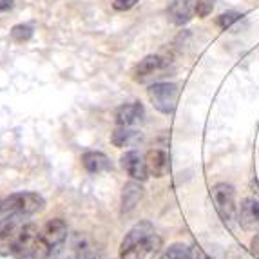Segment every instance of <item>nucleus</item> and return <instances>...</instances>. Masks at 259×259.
<instances>
[{"mask_svg": "<svg viewBox=\"0 0 259 259\" xmlns=\"http://www.w3.org/2000/svg\"><path fill=\"white\" fill-rule=\"evenodd\" d=\"M241 17L243 15L238 13V11H227V13H223V15L218 17L216 24H218V27H221V29H227V27H230L234 22H238Z\"/></svg>", "mask_w": 259, "mask_h": 259, "instance_id": "obj_19", "label": "nucleus"}, {"mask_svg": "<svg viewBox=\"0 0 259 259\" xmlns=\"http://www.w3.org/2000/svg\"><path fill=\"white\" fill-rule=\"evenodd\" d=\"M140 0H112V8L116 9V11H129Z\"/></svg>", "mask_w": 259, "mask_h": 259, "instance_id": "obj_21", "label": "nucleus"}, {"mask_svg": "<svg viewBox=\"0 0 259 259\" xmlns=\"http://www.w3.org/2000/svg\"><path fill=\"white\" fill-rule=\"evenodd\" d=\"M26 221L27 216H20V214H8V216L0 218V257L11 255L15 241H17Z\"/></svg>", "mask_w": 259, "mask_h": 259, "instance_id": "obj_6", "label": "nucleus"}, {"mask_svg": "<svg viewBox=\"0 0 259 259\" xmlns=\"http://www.w3.org/2000/svg\"><path fill=\"white\" fill-rule=\"evenodd\" d=\"M38 225L33 221H26L18 234L17 241H15L11 257L15 259H35L36 241H38Z\"/></svg>", "mask_w": 259, "mask_h": 259, "instance_id": "obj_7", "label": "nucleus"}, {"mask_svg": "<svg viewBox=\"0 0 259 259\" xmlns=\"http://www.w3.org/2000/svg\"><path fill=\"white\" fill-rule=\"evenodd\" d=\"M163 67V58L160 55H147L143 60H140V64L136 65V69L133 73V78L136 82H145L147 78H151L154 73Z\"/></svg>", "mask_w": 259, "mask_h": 259, "instance_id": "obj_14", "label": "nucleus"}, {"mask_svg": "<svg viewBox=\"0 0 259 259\" xmlns=\"http://www.w3.org/2000/svg\"><path fill=\"white\" fill-rule=\"evenodd\" d=\"M33 33H35V29H33V26H29V24H17V26L11 27L9 36H11L13 42L24 44V42H27V40H31Z\"/></svg>", "mask_w": 259, "mask_h": 259, "instance_id": "obj_17", "label": "nucleus"}, {"mask_svg": "<svg viewBox=\"0 0 259 259\" xmlns=\"http://www.w3.org/2000/svg\"><path fill=\"white\" fill-rule=\"evenodd\" d=\"M238 221L245 230L259 227V201L255 198H245L238 208Z\"/></svg>", "mask_w": 259, "mask_h": 259, "instance_id": "obj_10", "label": "nucleus"}, {"mask_svg": "<svg viewBox=\"0 0 259 259\" xmlns=\"http://www.w3.org/2000/svg\"><path fill=\"white\" fill-rule=\"evenodd\" d=\"M69 236V227L62 218H53L38 232L35 259H49L65 243Z\"/></svg>", "mask_w": 259, "mask_h": 259, "instance_id": "obj_2", "label": "nucleus"}, {"mask_svg": "<svg viewBox=\"0 0 259 259\" xmlns=\"http://www.w3.org/2000/svg\"><path fill=\"white\" fill-rule=\"evenodd\" d=\"M194 0H174L170 8H168V15L172 18L174 24L182 26L185 22L190 20L192 11H194Z\"/></svg>", "mask_w": 259, "mask_h": 259, "instance_id": "obj_16", "label": "nucleus"}, {"mask_svg": "<svg viewBox=\"0 0 259 259\" xmlns=\"http://www.w3.org/2000/svg\"><path fill=\"white\" fill-rule=\"evenodd\" d=\"M143 198V187L142 182H134L131 180L129 183L123 185L121 189V216L131 214Z\"/></svg>", "mask_w": 259, "mask_h": 259, "instance_id": "obj_12", "label": "nucleus"}, {"mask_svg": "<svg viewBox=\"0 0 259 259\" xmlns=\"http://www.w3.org/2000/svg\"><path fill=\"white\" fill-rule=\"evenodd\" d=\"M250 252L255 259H259V234H255L254 238H252V243H250Z\"/></svg>", "mask_w": 259, "mask_h": 259, "instance_id": "obj_22", "label": "nucleus"}, {"mask_svg": "<svg viewBox=\"0 0 259 259\" xmlns=\"http://www.w3.org/2000/svg\"><path fill=\"white\" fill-rule=\"evenodd\" d=\"M158 259H194V257H192V252H190L189 246L178 243V245L168 246L167 250H165Z\"/></svg>", "mask_w": 259, "mask_h": 259, "instance_id": "obj_18", "label": "nucleus"}, {"mask_svg": "<svg viewBox=\"0 0 259 259\" xmlns=\"http://www.w3.org/2000/svg\"><path fill=\"white\" fill-rule=\"evenodd\" d=\"M142 133H138L133 127H116L111 134V142L114 147H129L142 142Z\"/></svg>", "mask_w": 259, "mask_h": 259, "instance_id": "obj_15", "label": "nucleus"}, {"mask_svg": "<svg viewBox=\"0 0 259 259\" xmlns=\"http://www.w3.org/2000/svg\"><path fill=\"white\" fill-rule=\"evenodd\" d=\"M120 165L131 180H134V182H142V183L147 182V178H149L147 163H145V158H143L140 152L127 151L125 154H121Z\"/></svg>", "mask_w": 259, "mask_h": 259, "instance_id": "obj_8", "label": "nucleus"}, {"mask_svg": "<svg viewBox=\"0 0 259 259\" xmlns=\"http://www.w3.org/2000/svg\"><path fill=\"white\" fill-rule=\"evenodd\" d=\"M13 8H15L13 0H0V15L8 13V11H11Z\"/></svg>", "mask_w": 259, "mask_h": 259, "instance_id": "obj_23", "label": "nucleus"}, {"mask_svg": "<svg viewBox=\"0 0 259 259\" xmlns=\"http://www.w3.org/2000/svg\"><path fill=\"white\" fill-rule=\"evenodd\" d=\"M212 9H214V0H198L194 6V11L199 18H205L212 13Z\"/></svg>", "mask_w": 259, "mask_h": 259, "instance_id": "obj_20", "label": "nucleus"}, {"mask_svg": "<svg viewBox=\"0 0 259 259\" xmlns=\"http://www.w3.org/2000/svg\"><path fill=\"white\" fill-rule=\"evenodd\" d=\"M210 198L214 208L220 214L225 225H232L238 220V205H236V189L230 183H216L210 189Z\"/></svg>", "mask_w": 259, "mask_h": 259, "instance_id": "obj_4", "label": "nucleus"}, {"mask_svg": "<svg viewBox=\"0 0 259 259\" xmlns=\"http://www.w3.org/2000/svg\"><path fill=\"white\" fill-rule=\"evenodd\" d=\"M82 165L89 174L107 172L112 168V163L104 152L98 151H87L82 154Z\"/></svg>", "mask_w": 259, "mask_h": 259, "instance_id": "obj_13", "label": "nucleus"}, {"mask_svg": "<svg viewBox=\"0 0 259 259\" xmlns=\"http://www.w3.org/2000/svg\"><path fill=\"white\" fill-rule=\"evenodd\" d=\"M147 95L151 104L154 105L156 111H160L161 114H172L176 111L178 105V96H180V89L176 83L168 82H158L149 85Z\"/></svg>", "mask_w": 259, "mask_h": 259, "instance_id": "obj_5", "label": "nucleus"}, {"mask_svg": "<svg viewBox=\"0 0 259 259\" xmlns=\"http://www.w3.org/2000/svg\"><path fill=\"white\" fill-rule=\"evenodd\" d=\"M145 109L140 102H131V104H121L114 111V121L118 127H134L143 120Z\"/></svg>", "mask_w": 259, "mask_h": 259, "instance_id": "obj_9", "label": "nucleus"}, {"mask_svg": "<svg viewBox=\"0 0 259 259\" xmlns=\"http://www.w3.org/2000/svg\"><path fill=\"white\" fill-rule=\"evenodd\" d=\"M71 259H98V255H95V254H85V255H78V257H71Z\"/></svg>", "mask_w": 259, "mask_h": 259, "instance_id": "obj_24", "label": "nucleus"}, {"mask_svg": "<svg viewBox=\"0 0 259 259\" xmlns=\"http://www.w3.org/2000/svg\"><path fill=\"white\" fill-rule=\"evenodd\" d=\"M161 248V238L151 221H140L125 234L120 245V259H147Z\"/></svg>", "mask_w": 259, "mask_h": 259, "instance_id": "obj_1", "label": "nucleus"}, {"mask_svg": "<svg viewBox=\"0 0 259 259\" xmlns=\"http://www.w3.org/2000/svg\"><path fill=\"white\" fill-rule=\"evenodd\" d=\"M145 163H147L149 176L163 178L170 168V158L163 149H151L145 154Z\"/></svg>", "mask_w": 259, "mask_h": 259, "instance_id": "obj_11", "label": "nucleus"}, {"mask_svg": "<svg viewBox=\"0 0 259 259\" xmlns=\"http://www.w3.org/2000/svg\"><path fill=\"white\" fill-rule=\"evenodd\" d=\"M198 259H207V257H205V255L201 254V252H198Z\"/></svg>", "mask_w": 259, "mask_h": 259, "instance_id": "obj_25", "label": "nucleus"}, {"mask_svg": "<svg viewBox=\"0 0 259 259\" xmlns=\"http://www.w3.org/2000/svg\"><path fill=\"white\" fill-rule=\"evenodd\" d=\"M46 208V199L38 192L31 190H22V192H13L8 198L0 199V218L8 214H20V216H33Z\"/></svg>", "mask_w": 259, "mask_h": 259, "instance_id": "obj_3", "label": "nucleus"}]
</instances>
